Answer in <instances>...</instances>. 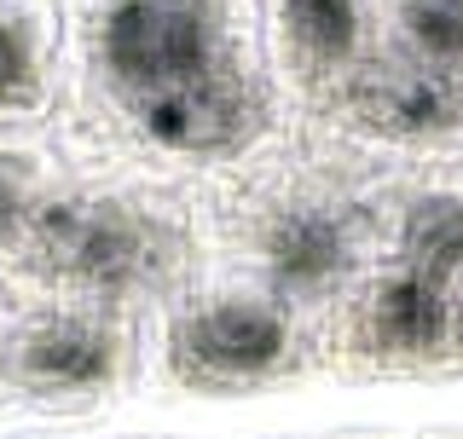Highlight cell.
<instances>
[{
  "label": "cell",
  "mask_w": 463,
  "mask_h": 439,
  "mask_svg": "<svg viewBox=\"0 0 463 439\" xmlns=\"http://www.w3.org/2000/svg\"><path fill=\"white\" fill-rule=\"evenodd\" d=\"M128 335L110 306L52 295L47 306L6 318L0 335V393L24 405H81L122 382Z\"/></svg>",
  "instance_id": "3957f363"
},
{
  "label": "cell",
  "mask_w": 463,
  "mask_h": 439,
  "mask_svg": "<svg viewBox=\"0 0 463 439\" xmlns=\"http://www.w3.org/2000/svg\"><path fill=\"white\" fill-rule=\"evenodd\" d=\"M400 255L411 272L434 277V284H463V197L434 191L417 197L400 220Z\"/></svg>",
  "instance_id": "9c48e42d"
},
{
  "label": "cell",
  "mask_w": 463,
  "mask_h": 439,
  "mask_svg": "<svg viewBox=\"0 0 463 439\" xmlns=\"http://www.w3.org/2000/svg\"><path fill=\"white\" fill-rule=\"evenodd\" d=\"M284 35L318 64H347L359 52V0H284Z\"/></svg>",
  "instance_id": "30bf717a"
},
{
  "label": "cell",
  "mask_w": 463,
  "mask_h": 439,
  "mask_svg": "<svg viewBox=\"0 0 463 439\" xmlns=\"http://www.w3.org/2000/svg\"><path fill=\"white\" fill-rule=\"evenodd\" d=\"M87 58L110 110L168 156H232L260 134L267 98L214 0H105Z\"/></svg>",
  "instance_id": "6da1fadb"
},
{
  "label": "cell",
  "mask_w": 463,
  "mask_h": 439,
  "mask_svg": "<svg viewBox=\"0 0 463 439\" xmlns=\"http://www.w3.org/2000/svg\"><path fill=\"white\" fill-rule=\"evenodd\" d=\"M289 353V324L267 301H214L174 324V370L203 388L272 376Z\"/></svg>",
  "instance_id": "277c9868"
},
{
  "label": "cell",
  "mask_w": 463,
  "mask_h": 439,
  "mask_svg": "<svg viewBox=\"0 0 463 439\" xmlns=\"http://www.w3.org/2000/svg\"><path fill=\"white\" fill-rule=\"evenodd\" d=\"M272 289L289 301L325 295L354 266V226L336 209H284L260 238Z\"/></svg>",
  "instance_id": "8992f818"
},
{
  "label": "cell",
  "mask_w": 463,
  "mask_h": 439,
  "mask_svg": "<svg viewBox=\"0 0 463 439\" xmlns=\"http://www.w3.org/2000/svg\"><path fill=\"white\" fill-rule=\"evenodd\" d=\"M174 260H180V243H174V226L156 209L116 191L47 185L24 243L6 255V266H18L47 295L122 306L163 289L174 277Z\"/></svg>",
  "instance_id": "7a4b0ae2"
},
{
  "label": "cell",
  "mask_w": 463,
  "mask_h": 439,
  "mask_svg": "<svg viewBox=\"0 0 463 439\" xmlns=\"http://www.w3.org/2000/svg\"><path fill=\"white\" fill-rule=\"evenodd\" d=\"M52 93L47 23L29 0H0V122L41 116Z\"/></svg>",
  "instance_id": "ba28073f"
},
{
  "label": "cell",
  "mask_w": 463,
  "mask_h": 439,
  "mask_svg": "<svg viewBox=\"0 0 463 439\" xmlns=\"http://www.w3.org/2000/svg\"><path fill=\"white\" fill-rule=\"evenodd\" d=\"M6 318H12V313H6V301H0V335H6Z\"/></svg>",
  "instance_id": "4fadbf2b"
},
{
  "label": "cell",
  "mask_w": 463,
  "mask_h": 439,
  "mask_svg": "<svg viewBox=\"0 0 463 439\" xmlns=\"http://www.w3.org/2000/svg\"><path fill=\"white\" fill-rule=\"evenodd\" d=\"M452 335V289L434 277L400 266L394 277L376 284L365 306V341L388 359H429Z\"/></svg>",
  "instance_id": "52a82bcc"
},
{
  "label": "cell",
  "mask_w": 463,
  "mask_h": 439,
  "mask_svg": "<svg viewBox=\"0 0 463 439\" xmlns=\"http://www.w3.org/2000/svg\"><path fill=\"white\" fill-rule=\"evenodd\" d=\"M400 29L417 58L463 64V0H400Z\"/></svg>",
  "instance_id": "7c38bea8"
},
{
  "label": "cell",
  "mask_w": 463,
  "mask_h": 439,
  "mask_svg": "<svg viewBox=\"0 0 463 439\" xmlns=\"http://www.w3.org/2000/svg\"><path fill=\"white\" fill-rule=\"evenodd\" d=\"M354 116L394 139L452 134L463 127V81L452 64H434V58L376 64L365 81H354Z\"/></svg>",
  "instance_id": "5b68a950"
},
{
  "label": "cell",
  "mask_w": 463,
  "mask_h": 439,
  "mask_svg": "<svg viewBox=\"0 0 463 439\" xmlns=\"http://www.w3.org/2000/svg\"><path fill=\"white\" fill-rule=\"evenodd\" d=\"M47 156L35 145H18V139H0V260L24 243L29 220H35L41 197H47Z\"/></svg>",
  "instance_id": "8fae6325"
}]
</instances>
